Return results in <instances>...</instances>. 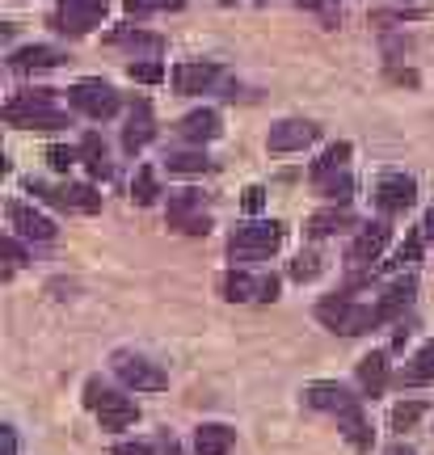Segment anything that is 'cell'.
Segmentation results:
<instances>
[{
	"instance_id": "obj_13",
	"label": "cell",
	"mask_w": 434,
	"mask_h": 455,
	"mask_svg": "<svg viewBox=\"0 0 434 455\" xmlns=\"http://www.w3.org/2000/svg\"><path fill=\"white\" fill-rule=\"evenodd\" d=\"M237 447V430L224 422H207L194 430V451L198 455H228Z\"/></svg>"
},
{
	"instance_id": "obj_3",
	"label": "cell",
	"mask_w": 434,
	"mask_h": 455,
	"mask_svg": "<svg viewBox=\"0 0 434 455\" xmlns=\"http://www.w3.org/2000/svg\"><path fill=\"white\" fill-rule=\"evenodd\" d=\"M114 375L135 392H161L169 388V375L157 367V363H148L144 355H127V350H118L114 355Z\"/></svg>"
},
{
	"instance_id": "obj_36",
	"label": "cell",
	"mask_w": 434,
	"mask_h": 455,
	"mask_svg": "<svg viewBox=\"0 0 434 455\" xmlns=\"http://www.w3.org/2000/svg\"><path fill=\"white\" fill-rule=\"evenodd\" d=\"M76 156H81V152H72V148H47V161H51V169H55V173H68Z\"/></svg>"
},
{
	"instance_id": "obj_38",
	"label": "cell",
	"mask_w": 434,
	"mask_h": 455,
	"mask_svg": "<svg viewBox=\"0 0 434 455\" xmlns=\"http://www.w3.org/2000/svg\"><path fill=\"white\" fill-rule=\"evenodd\" d=\"M241 207L249 215H258L261 207H266V190H261V186H249V190H245V198H241Z\"/></svg>"
},
{
	"instance_id": "obj_9",
	"label": "cell",
	"mask_w": 434,
	"mask_h": 455,
	"mask_svg": "<svg viewBox=\"0 0 434 455\" xmlns=\"http://www.w3.org/2000/svg\"><path fill=\"white\" fill-rule=\"evenodd\" d=\"M388 236H392V228L384 224V220H375V224H367L358 236H354V244L346 249V266L350 270H367L371 261L384 253V244H388Z\"/></svg>"
},
{
	"instance_id": "obj_26",
	"label": "cell",
	"mask_w": 434,
	"mask_h": 455,
	"mask_svg": "<svg viewBox=\"0 0 434 455\" xmlns=\"http://www.w3.org/2000/svg\"><path fill=\"white\" fill-rule=\"evenodd\" d=\"M350 152H354V148L346 144V140H342V144H334V148H325V156L312 164V181L329 178V173H342V169H346V161H350Z\"/></svg>"
},
{
	"instance_id": "obj_5",
	"label": "cell",
	"mask_w": 434,
	"mask_h": 455,
	"mask_svg": "<svg viewBox=\"0 0 434 455\" xmlns=\"http://www.w3.org/2000/svg\"><path fill=\"white\" fill-rule=\"evenodd\" d=\"M68 101L81 114H89V118H110V114H118V93H114L106 81H76L68 89Z\"/></svg>"
},
{
	"instance_id": "obj_27",
	"label": "cell",
	"mask_w": 434,
	"mask_h": 455,
	"mask_svg": "<svg viewBox=\"0 0 434 455\" xmlns=\"http://www.w3.org/2000/svg\"><path fill=\"white\" fill-rule=\"evenodd\" d=\"M131 198L140 203V207H152L157 198H161V186H157V173L152 169H135V181H131Z\"/></svg>"
},
{
	"instance_id": "obj_8",
	"label": "cell",
	"mask_w": 434,
	"mask_h": 455,
	"mask_svg": "<svg viewBox=\"0 0 434 455\" xmlns=\"http://www.w3.org/2000/svg\"><path fill=\"white\" fill-rule=\"evenodd\" d=\"M106 17V0H60L55 26L64 34H89Z\"/></svg>"
},
{
	"instance_id": "obj_10",
	"label": "cell",
	"mask_w": 434,
	"mask_h": 455,
	"mask_svg": "<svg viewBox=\"0 0 434 455\" xmlns=\"http://www.w3.org/2000/svg\"><path fill=\"white\" fill-rule=\"evenodd\" d=\"M9 224H13L17 236H26V241H51V236H55V224H51L43 212H34L30 203H9Z\"/></svg>"
},
{
	"instance_id": "obj_16",
	"label": "cell",
	"mask_w": 434,
	"mask_h": 455,
	"mask_svg": "<svg viewBox=\"0 0 434 455\" xmlns=\"http://www.w3.org/2000/svg\"><path fill=\"white\" fill-rule=\"evenodd\" d=\"M220 114L215 110H194V114H186L181 123H177V135L181 140H190V144H207V140H215L220 135Z\"/></svg>"
},
{
	"instance_id": "obj_25",
	"label": "cell",
	"mask_w": 434,
	"mask_h": 455,
	"mask_svg": "<svg viewBox=\"0 0 434 455\" xmlns=\"http://www.w3.org/2000/svg\"><path fill=\"white\" fill-rule=\"evenodd\" d=\"M350 212H338V207H329V212H317L308 220V236H334L342 228H350Z\"/></svg>"
},
{
	"instance_id": "obj_18",
	"label": "cell",
	"mask_w": 434,
	"mask_h": 455,
	"mask_svg": "<svg viewBox=\"0 0 434 455\" xmlns=\"http://www.w3.org/2000/svg\"><path fill=\"white\" fill-rule=\"evenodd\" d=\"M388 384V355L384 350H375V355H367L363 363H358V388L367 392V396H380Z\"/></svg>"
},
{
	"instance_id": "obj_17",
	"label": "cell",
	"mask_w": 434,
	"mask_h": 455,
	"mask_svg": "<svg viewBox=\"0 0 434 455\" xmlns=\"http://www.w3.org/2000/svg\"><path fill=\"white\" fill-rule=\"evenodd\" d=\"M152 135H157V127H152V106H148V101H135V106H131V123H127V131H123V148H127V152H140Z\"/></svg>"
},
{
	"instance_id": "obj_28",
	"label": "cell",
	"mask_w": 434,
	"mask_h": 455,
	"mask_svg": "<svg viewBox=\"0 0 434 455\" xmlns=\"http://www.w3.org/2000/svg\"><path fill=\"white\" fill-rule=\"evenodd\" d=\"M409 299H414V278H405V283H392L384 291V299H380V312H384V321L388 316H397L401 308H409Z\"/></svg>"
},
{
	"instance_id": "obj_33",
	"label": "cell",
	"mask_w": 434,
	"mask_h": 455,
	"mask_svg": "<svg viewBox=\"0 0 434 455\" xmlns=\"http://www.w3.org/2000/svg\"><path fill=\"white\" fill-rule=\"evenodd\" d=\"M317 275H321V253L308 249V253H300V258L291 261V278H295V283H312Z\"/></svg>"
},
{
	"instance_id": "obj_37",
	"label": "cell",
	"mask_w": 434,
	"mask_h": 455,
	"mask_svg": "<svg viewBox=\"0 0 434 455\" xmlns=\"http://www.w3.org/2000/svg\"><path fill=\"white\" fill-rule=\"evenodd\" d=\"M106 396H110V388H106L101 379H89V384H84V405L89 409H101L106 405Z\"/></svg>"
},
{
	"instance_id": "obj_32",
	"label": "cell",
	"mask_w": 434,
	"mask_h": 455,
	"mask_svg": "<svg viewBox=\"0 0 434 455\" xmlns=\"http://www.w3.org/2000/svg\"><path fill=\"white\" fill-rule=\"evenodd\" d=\"M422 244H426V232H422V228H414V232H409V241H405L401 249H397V258L388 261V266H392V270H405L409 261H418V258H422Z\"/></svg>"
},
{
	"instance_id": "obj_24",
	"label": "cell",
	"mask_w": 434,
	"mask_h": 455,
	"mask_svg": "<svg viewBox=\"0 0 434 455\" xmlns=\"http://www.w3.org/2000/svg\"><path fill=\"white\" fill-rule=\"evenodd\" d=\"M81 161L89 164V173L93 178H110V161H106V144H101V135H84L81 140Z\"/></svg>"
},
{
	"instance_id": "obj_14",
	"label": "cell",
	"mask_w": 434,
	"mask_h": 455,
	"mask_svg": "<svg viewBox=\"0 0 434 455\" xmlns=\"http://www.w3.org/2000/svg\"><path fill=\"white\" fill-rule=\"evenodd\" d=\"M350 401H354V396L346 392V384H334V379H317V384H308V388H304V405H312V409L342 413Z\"/></svg>"
},
{
	"instance_id": "obj_6",
	"label": "cell",
	"mask_w": 434,
	"mask_h": 455,
	"mask_svg": "<svg viewBox=\"0 0 434 455\" xmlns=\"http://www.w3.org/2000/svg\"><path fill=\"white\" fill-rule=\"evenodd\" d=\"M414 203H418L414 178H405V173H384V178L375 181V207L384 215H401V212H409Z\"/></svg>"
},
{
	"instance_id": "obj_35",
	"label": "cell",
	"mask_w": 434,
	"mask_h": 455,
	"mask_svg": "<svg viewBox=\"0 0 434 455\" xmlns=\"http://www.w3.org/2000/svg\"><path fill=\"white\" fill-rule=\"evenodd\" d=\"M131 81H140V84H161L165 81V68L161 64H152V60H144V64H131Z\"/></svg>"
},
{
	"instance_id": "obj_47",
	"label": "cell",
	"mask_w": 434,
	"mask_h": 455,
	"mask_svg": "<svg viewBox=\"0 0 434 455\" xmlns=\"http://www.w3.org/2000/svg\"><path fill=\"white\" fill-rule=\"evenodd\" d=\"M392 455H414V451H409V447H397V451H392Z\"/></svg>"
},
{
	"instance_id": "obj_39",
	"label": "cell",
	"mask_w": 434,
	"mask_h": 455,
	"mask_svg": "<svg viewBox=\"0 0 434 455\" xmlns=\"http://www.w3.org/2000/svg\"><path fill=\"white\" fill-rule=\"evenodd\" d=\"M110 455H152V447L148 443H118Z\"/></svg>"
},
{
	"instance_id": "obj_15",
	"label": "cell",
	"mask_w": 434,
	"mask_h": 455,
	"mask_svg": "<svg viewBox=\"0 0 434 455\" xmlns=\"http://www.w3.org/2000/svg\"><path fill=\"white\" fill-rule=\"evenodd\" d=\"M97 418H101V430H127V426L140 422V405H135L131 396L110 392V396H106V405L97 409Z\"/></svg>"
},
{
	"instance_id": "obj_43",
	"label": "cell",
	"mask_w": 434,
	"mask_h": 455,
	"mask_svg": "<svg viewBox=\"0 0 434 455\" xmlns=\"http://www.w3.org/2000/svg\"><path fill=\"white\" fill-rule=\"evenodd\" d=\"M422 232H426V236H434V207L426 212V224H422Z\"/></svg>"
},
{
	"instance_id": "obj_44",
	"label": "cell",
	"mask_w": 434,
	"mask_h": 455,
	"mask_svg": "<svg viewBox=\"0 0 434 455\" xmlns=\"http://www.w3.org/2000/svg\"><path fill=\"white\" fill-rule=\"evenodd\" d=\"M295 4H300V9H321L325 0H295Z\"/></svg>"
},
{
	"instance_id": "obj_19",
	"label": "cell",
	"mask_w": 434,
	"mask_h": 455,
	"mask_svg": "<svg viewBox=\"0 0 434 455\" xmlns=\"http://www.w3.org/2000/svg\"><path fill=\"white\" fill-rule=\"evenodd\" d=\"M13 127H30V131H55L68 127V118L60 106H43V110H21V114H4Z\"/></svg>"
},
{
	"instance_id": "obj_41",
	"label": "cell",
	"mask_w": 434,
	"mask_h": 455,
	"mask_svg": "<svg viewBox=\"0 0 434 455\" xmlns=\"http://www.w3.org/2000/svg\"><path fill=\"white\" fill-rule=\"evenodd\" d=\"M0 439H4V455H13V451H17V435H13V430H9V426L0 430Z\"/></svg>"
},
{
	"instance_id": "obj_7",
	"label": "cell",
	"mask_w": 434,
	"mask_h": 455,
	"mask_svg": "<svg viewBox=\"0 0 434 455\" xmlns=\"http://www.w3.org/2000/svg\"><path fill=\"white\" fill-rule=\"evenodd\" d=\"M34 195H43L47 203H55V207H64V212H81V215H93L101 212V195H97L93 186H34Z\"/></svg>"
},
{
	"instance_id": "obj_11",
	"label": "cell",
	"mask_w": 434,
	"mask_h": 455,
	"mask_svg": "<svg viewBox=\"0 0 434 455\" xmlns=\"http://www.w3.org/2000/svg\"><path fill=\"white\" fill-rule=\"evenodd\" d=\"M215 76H220V68L211 60H186L173 68V89L177 93H203V89H211Z\"/></svg>"
},
{
	"instance_id": "obj_23",
	"label": "cell",
	"mask_w": 434,
	"mask_h": 455,
	"mask_svg": "<svg viewBox=\"0 0 434 455\" xmlns=\"http://www.w3.org/2000/svg\"><path fill=\"white\" fill-rule=\"evenodd\" d=\"M430 379H434V338L422 346L414 355V363L401 371V384H430Z\"/></svg>"
},
{
	"instance_id": "obj_2",
	"label": "cell",
	"mask_w": 434,
	"mask_h": 455,
	"mask_svg": "<svg viewBox=\"0 0 434 455\" xmlns=\"http://www.w3.org/2000/svg\"><path fill=\"white\" fill-rule=\"evenodd\" d=\"M287 236V228L278 224V220H249L232 232V241H228V253L232 261H258V258H270L274 249L283 244Z\"/></svg>"
},
{
	"instance_id": "obj_20",
	"label": "cell",
	"mask_w": 434,
	"mask_h": 455,
	"mask_svg": "<svg viewBox=\"0 0 434 455\" xmlns=\"http://www.w3.org/2000/svg\"><path fill=\"white\" fill-rule=\"evenodd\" d=\"M220 291H224V299H232V304H245V299H258L261 295V278L245 275V270H228V275L220 278Z\"/></svg>"
},
{
	"instance_id": "obj_1",
	"label": "cell",
	"mask_w": 434,
	"mask_h": 455,
	"mask_svg": "<svg viewBox=\"0 0 434 455\" xmlns=\"http://www.w3.org/2000/svg\"><path fill=\"white\" fill-rule=\"evenodd\" d=\"M317 321H325L334 333L358 338V333H371V329L380 325L384 312H380V304H354V299H346V295H334V299L317 304Z\"/></svg>"
},
{
	"instance_id": "obj_42",
	"label": "cell",
	"mask_w": 434,
	"mask_h": 455,
	"mask_svg": "<svg viewBox=\"0 0 434 455\" xmlns=\"http://www.w3.org/2000/svg\"><path fill=\"white\" fill-rule=\"evenodd\" d=\"M123 4H127V9H131V13H144V9H148V4H157V0H123Z\"/></svg>"
},
{
	"instance_id": "obj_45",
	"label": "cell",
	"mask_w": 434,
	"mask_h": 455,
	"mask_svg": "<svg viewBox=\"0 0 434 455\" xmlns=\"http://www.w3.org/2000/svg\"><path fill=\"white\" fill-rule=\"evenodd\" d=\"M157 4H161V9H181L186 0H157Z\"/></svg>"
},
{
	"instance_id": "obj_46",
	"label": "cell",
	"mask_w": 434,
	"mask_h": 455,
	"mask_svg": "<svg viewBox=\"0 0 434 455\" xmlns=\"http://www.w3.org/2000/svg\"><path fill=\"white\" fill-rule=\"evenodd\" d=\"M165 455H181V451H177V443H169V447H165Z\"/></svg>"
},
{
	"instance_id": "obj_34",
	"label": "cell",
	"mask_w": 434,
	"mask_h": 455,
	"mask_svg": "<svg viewBox=\"0 0 434 455\" xmlns=\"http://www.w3.org/2000/svg\"><path fill=\"white\" fill-rule=\"evenodd\" d=\"M422 413H426V405H422V401H409V405H397V409H392V430H409V426L418 422Z\"/></svg>"
},
{
	"instance_id": "obj_29",
	"label": "cell",
	"mask_w": 434,
	"mask_h": 455,
	"mask_svg": "<svg viewBox=\"0 0 434 455\" xmlns=\"http://www.w3.org/2000/svg\"><path fill=\"white\" fill-rule=\"evenodd\" d=\"M317 190H321L329 203H346V198L354 195V178L342 169V173H329V178H321L317 181Z\"/></svg>"
},
{
	"instance_id": "obj_48",
	"label": "cell",
	"mask_w": 434,
	"mask_h": 455,
	"mask_svg": "<svg viewBox=\"0 0 434 455\" xmlns=\"http://www.w3.org/2000/svg\"><path fill=\"white\" fill-rule=\"evenodd\" d=\"M220 4H232V0H220Z\"/></svg>"
},
{
	"instance_id": "obj_31",
	"label": "cell",
	"mask_w": 434,
	"mask_h": 455,
	"mask_svg": "<svg viewBox=\"0 0 434 455\" xmlns=\"http://www.w3.org/2000/svg\"><path fill=\"white\" fill-rule=\"evenodd\" d=\"M110 43H123V47H131V51H152V55L165 47L157 34H144V30H118V34H110Z\"/></svg>"
},
{
	"instance_id": "obj_4",
	"label": "cell",
	"mask_w": 434,
	"mask_h": 455,
	"mask_svg": "<svg viewBox=\"0 0 434 455\" xmlns=\"http://www.w3.org/2000/svg\"><path fill=\"white\" fill-rule=\"evenodd\" d=\"M321 140V127L317 123H308V118H283V123H274L270 135H266V148L270 152H304Z\"/></svg>"
},
{
	"instance_id": "obj_30",
	"label": "cell",
	"mask_w": 434,
	"mask_h": 455,
	"mask_svg": "<svg viewBox=\"0 0 434 455\" xmlns=\"http://www.w3.org/2000/svg\"><path fill=\"white\" fill-rule=\"evenodd\" d=\"M165 164H169V173H186V178H194V173H207V169H211L207 152H173Z\"/></svg>"
},
{
	"instance_id": "obj_12",
	"label": "cell",
	"mask_w": 434,
	"mask_h": 455,
	"mask_svg": "<svg viewBox=\"0 0 434 455\" xmlns=\"http://www.w3.org/2000/svg\"><path fill=\"white\" fill-rule=\"evenodd\" d=\"M338 430L346 435V443H350L354 451H371V422L358 401H350V405L338 413Z\"/></svg>"
},
{
	"instance_id": "obj_40",
	"label": "cell",
	"mask_w": 434,
	"mask_h": 455,
	"mask_svg": "<svg viewBox=\"0 0 434 455\" xmlns=\"http://www.w3.org/2000/svg\"><path fill=\"white\" fill-rule=\"evenodd\" d=\"M258 299H266V304H270V299H278V278H274V275L261 278V295H258Z\"/></svg>"
},
{
	"instance_id": "obj_22",
	"label": "cell",
	"mask_w": 434,
	"mask_h": 455,
	"mask_svg": "<svg viewBox=\"0 0 434 455\" xmlns=\"http://www.w3.org/2000/svg\"><path fill=\"white\" fill-rule=\"evenodd\" d=\"M60 60H64V51H55V47H26V51H17L9 64L17 72H38V68H55Z\"/></svg>"
},
{
	"instance_id": "obj_21",
	"label": "cell",
	"mask_w": 434,
	"mask_h": 455,
	"mask_svg": "<svg viewBox=\"0 0 434 455\" xmlns=\"http://www.w3.org/2000/svg\"><path fill=\"white\" fill-rule=\"evenodd\" d=\"M203 215V198L194 195V190H177L173 198H169V224L181 228L186 232V224H194Z\"/></svg>"
}]
</instances>
